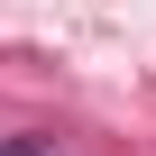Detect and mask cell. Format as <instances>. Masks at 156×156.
<instances>
[{
    "label": "cell",
    "mask_w": 156,
    "mask_h": 156,
    "mask_svg": "<svg viewBox=\"0 0 156 156\" xmlns=\"http://www.w3.org/2000/svg\"><path fill=\"white\" fill-rule=\"evenodd\" d=\"M0 156H55L46 138H9V147H0Z\"/></svg>",
    "instance_id": "cell-1"
}]
</instances>
